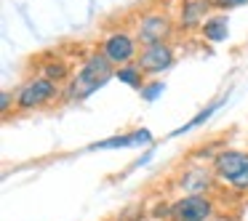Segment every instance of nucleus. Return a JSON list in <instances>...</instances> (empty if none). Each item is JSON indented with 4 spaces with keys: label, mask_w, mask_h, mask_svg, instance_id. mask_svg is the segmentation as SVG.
I'll use <instances>...</instances> for the list:
<instances>
[{
    "label": "nucleus",
    "mask_w": 248,
    "mask_h": 221,
    "mask_svg": "<svg viewBox=\"0 0 248 221\" xmlns=\"http://www.w3.org/2000/svg\"><path fill=\"white\" fill-rule=\"evenodd\" d=\"M112 77H115V64L102 51H93V54H88L83 59L78 72H72V77L67 80L64 96L70 102H83V99L93 96L99 88H104Z\"/></svg>",
    "instance_id": "nucleus-1"
},
{
    "label": "nucleus",
    "mask_w": 248,
    "mask_h": 221,
    "mask_svg": "<svg viewBox=\"0 0 248 221\" xmlns=\"http://www.w3.org/2000/svg\"><path fill=\"white\" fill-rule=\"evenodd\" d=\"M214 173L219 181H224L235 192H248V152L227 149L216 155Z\"/></svg>",
    "instance_id": "nucleus-2"
},
{
    "label": "nucleus",
    "mask_w": 248,
    "mask_h": 221,
    "mask_svg": "<svg viewBox=\"0 0 248 221\" xmlns=\"http://www.w3.org/2000/svg\"><path fill=\"white\" fill-rule=\"evenodd\" d=\"M56 96H59V83L48 80L46 75H38V77H30V80L19 88L14 104H16V109H22V112H30V109L46 107V104L54 102Z\"/></svg>",
    "instance_id": "nucleus-3"
},
{
    "label": "nucleus",
    "mask_w": 248,
    "mask_h": 221,
    "mask_svg": "<svg viewBox=\"0 0 248 221\" xmlns=\"http://www.w3.org/2000/svg\"><path fill=\"white\" fill-rule=\"evenodd\" d=\"M136 40L139 45H152V43H168L176 32V24L166 11H147L136 22Z\"/></svg>",
    "instance_id": "nucleus-4"
},
{
    "label": "nucleus",
    "mask_w": 248,
    "mask_h": 221,
    "mask_svg": "<svg viewBox=\"0 0 248 221\" xmlns=\"http://www.w3.org/2000/svg\"><path fill=\"white\" fill-rule=\"evenodd\" d=\"M139 48L141 45H139V40H136V35H131L128 29H112V32H107L104 40L99 43V51H102L115 67H123V64L136 61Z\"/></svg>",
    "instance_id": "nucleus-5"
},
{
    "label": "nucleus",
    "mask_w": 248,
    "mask_h": 221,
    "mask_svg": "<svg viewBox=\"0 0 248 221\" xmlns=\"http://www.w3.org/2000/svg\"><path fill=\"white\" fill-rule=\"evenodd\" d=\"M136 64L144 70V75H163L176 64V51L171 43H152V45H141Z\"/></svg>",
    "instance_id": "nucleus-6"
},
{
    "label": "nucleus",
    "mask_w": 248,
    "mask_h": 221,
    "mask_svg": "<svg viewBox=\"0 0 248 221\" xmlns=\"http://www.w3.org/2000/svg\"><path fill=\"white\" fill-rule=\"evenodd\" d=\"M214 213V203L203 192H189L171 203V221H208Z\"/></svg>",
    "instance_id": "nucleus-7"
},
{
    "label": "nucleus",
    "mask_w": 248,
    "mask_h": 221,
    "mask_svg": "<svg viewBox=\"0 0 248 221\" xmlns=\"http://www.w3.org/2000/svg\"><path fill=\"white\" fill-rule=\"evenodd\" d=\"M211 11H214L211 0H182L176 8V27L184 32L200 29V24L211 16Z\"/></svg>",
    "instance_id": "nucleus-8"
},
{
    "label": "nucleus",
    "mask_w": 248,
    "mask_h": 221,
    "mask_svg": "<svg viewBox=\"0 0 248 221\" xmlns=\"http://www.w3.org/2000/svg\"><path fill=\"white\" fill-rule=\"evenodd\" d=\"M150 144H152V133L147 128H139V131H131V133H123V136L93 141L88 149L91 152H99V149H136V147H150Z\"/></svg>",
    "instance_id": "nucleus-9"
},
{
    "label": "nucleus",
    "mask_w": 248,
    "mask_h": 221,
    "mask_svg": "<svg viewBox=\"0 0 248 221\" xmlns=\"http://www.w3.org/2000/svg\"><path fill=\"white\" fill-rule=\"evenodd\" d=\"M200 38L205 40V43H224L227 38H230V16H227L224 11L221 14H211L208 19H205L203 24H200Z\"/></svg>",
    "instance_id": "nucleus-10"
},
{
    "label": "nucleus",
    "mask_w": 248,
    "mask_h": 221,
    "mask_svg": "<svg viewBox=\"0 0 248 221\" xmlns=\"http://www.w3.org/2000/svg\"><path fill=\"white\" fill-rule=\"evenodd\" d=\"M115 80L123 83V86H128V88H136V91H139V88L147 83V75H144V70H141V67L136 64V61H131V64L115 67Z\"/></svg>",
    "instance_id": "nucleus-11"
},
{
    "label": "nucleus",
    "mask_w": 248,
    "mask_h": 221,
    "mask_svg": "<svg viewBox=\"0 0 248 221\" xmlns=\"http://www.w3.org/2000/svg\"><path fill=\"white\" fill-rule=\"evenodd\" d=\"M224 102H227V93H224V96H221V99H216V102H211V104H208V107H205V109H200V112L195 115L192 120H189V123H184L182 128H176V131H173V133H171V139H176V136H182V133H189V131L200 128V125H203L205 120H208L211 115L216 112V109H221V104H224Z\"/></svg>",
    "instance_id": "nucleus-12"
},
{
    "label": "nucleus",
    "mask_w": 248,
    "mask_h": 221,
    "mask_svg": "<svg viewBox=\"0 0 248 221\" xmlns=\"http://www.w3.org/2000/svg\"><path fill=\"white\" fill-rule=\"evenodd\" d=\"M40 75H46L48 80H54V83H67V80L72 77V72H70V67H67L64 61L51 59V61H46V64H43Z\"/></svg>",
    "instance_id": "nucleus-13"
},
{
    "label": "nucleus",
    "mask_w": 248,
    "mask_h": 221,
    "mask_svg": "<svg viewBox=\"0 0 248 221\" xmlns=\"http://www.w3.org/2000/svg\"><path fill=\"white\" fill-rule=\"evenodd\" d=\"M139 93H141L144 102H155V99H160L163 93H166V83L163 80H147L144 86L139 88Z\"/></svg>",
    "instance_id": "nucleus-14"
},
{
    "label": "nucleus",
    "mask_w": 248,
    "mask_h": 221,
    "mask_svg": "<svg viewBox=\"0 0 248 221\" xmlns=\"http://www.w3.org/2000/svg\"><path fill=\"white\" fill-rule=\"evenodd\" d=\"M214 11H232L237 6H248V0H211Z\"/></svg>",
    "instance_id": "nucleus-15"
},
{
    "label": "nucleus",
    "mask_w": 248,
    "mask_h": 221,
    "mask_svg": "<svg viewBox=\"0 0 248 221\" xmlns=\"http://www.w3.org/2000/svg\"><path fill=\"white\" fill-rule=\"evenodd\" d=\"M8 107H11V93L3 91V93H0V112L6 115V112H8Z\"/></svg>",
    "instance_id": "nucleus-16"
}]
</instances>
